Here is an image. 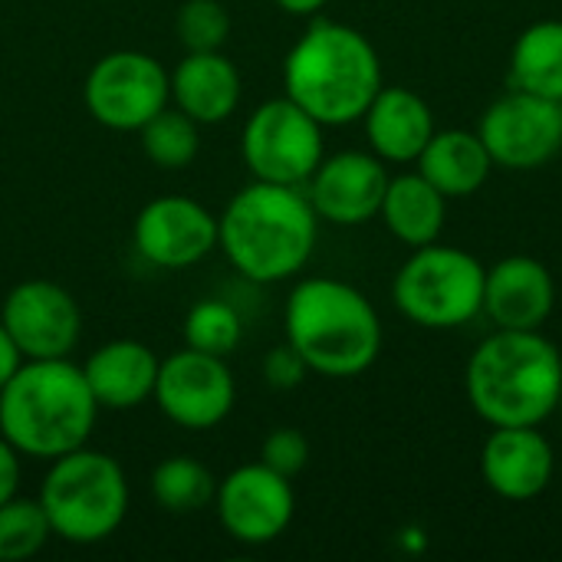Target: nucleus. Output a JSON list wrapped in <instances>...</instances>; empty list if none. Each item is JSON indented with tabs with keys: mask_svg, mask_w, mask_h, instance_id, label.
<instances>
[{
	"mask_svg": "<svg viewBox=\"0 0 562 562\" xmlns=\"http://www.w3.org/2000/svg\"><path fill=\"white\" fill-rule=\"evenodd\" d=\"M214 494H217V477L198 458L175 454L151 471V497L168 514L178 517L198 514L207 504H214Z\"/></svg>",
	"mask_w": 562,
	"mask_h": 562,
	"instance_id": "obj_24",
	"label": "nucleus"
},
{
	"mask_svg": "<svg viewBox=\"0 0 562 562\" xmlns=\"http://www.w3.org/2000/svg\"><path fill=\"white\" fill-rule=\"evenodd\" d=\"M132 240L135 250L161 270L194 267L217 247V217L194 198L165 194L138 211Z\"/></svg>",
	"mask_w": 562,
	"mask_h": 562,
	"instance_id": "obj_15",
	"label": "nucleus"
},
{
	"mask_svg": "<svg viewBox=\"0 0 562 562\" xmlns=\"http://www.w3.org/2000/svg\"><path fill=\"white\" fill-rule=\"evenodd\" d=\"M20 362H23V356H20V349H16V342L10 339V333L3 329V323H0V389L10 382V375L20 369Z\"/></svg>",
	"mask_w": 562,
	"mask_h": 562,
	"instance_id": "obj_32",
	"label": "nucleus"
},
{
	"mask_svg": "<svg viewBox=\"0 0 562 562\" xmlns=\"http://www.w3.org/2000/svg\"><path fill=\"white\" fill-rule=\"evenodd\" d=\"M214 507L231 540L244 547H267L293 524L296 494L290 477L257 461L234 468L224 481H217Z\"/></svg>",
	"mask_w": 562,
	"mask_h": 562,
	"instance_id": "obj_11",
	"label": "nucleus"
},
{
	"mask_svg": "<svg viewBox=\"0 0 562 562\" xmlns=\"http://www.w3.org/2000/svg\"><path fill=\"white\" fill-rule=\"evenodd\" d=\"M184 346L207 352V356H221L227 359L240 339H244V323L237 316V310L224 300H201L188 310L184 316Z\"/></svg>",
	"mask_w": 562,
	"mask_h": 562,
	"instance_id": "obj_26",
	"label": "nucleus"
},
{
	"mask_svg": "<svg viewBox=\"0 0 562 562\" xmlns=\"http://www.w3.org/2000/svg\"><path fill=\"white\" fill-rule=\"evenodd\" d=\"M510 89L562 102V20L547 16L520 30L507 63Z\"/></svg>",
	"mask_w": 562,
	"mask_h": 562,
	"instance_id": "obj_23",
	"label": "nucleus"
},
{
	"mask_svg": "<svg viewBox=\"0 0 562 562\" xmlns=\"http://www.w3.org/2000/svg\"><path fill=\"white\" fill-rule=\"evenodd\" d=\"M151 398L178 428L207 431L231 415L237 385L221 356L181 349L161 359Z\"/></svg>",
	"mask_w": 562,
	"mask_h": 562,
	"instance_id": "obj_12",
	"label": "nucleus"
},
{
	"mask_svg": "<svg viewBox=\"0 0 562 562\" xmlns=\"http://www.w3.org/2000/svg\"><path fill=\"white\" fill-rule=\"evenodd\" d=\"M359 122L366 128L369 151L385 165H415L438 132L431 102L408 86H382Z\"/></svg>",
	"mask_w": 562,
	"mask_h": 562,
	"instance_id": "obj_18",
	"label": "nucleus"
},
{
	"mask_svg": "<svg viewBox=\"0 0 562 562\" xmlns=\"http://www.w3.org/2000/svg\"><path fill=\"white\" fill-rule=\"evenodd\" d=\"M142 148L145 158L165 171H178L188 168L198 158L201 148V135H198V122L191 115H184L178 105L175 109H161L158 115H151L142 128Z\"/></svg>",
	"mask_w": 562,
	"mask_h": 562,
	"instance_id": "obj_25",
	"label": "nucleus"
},
{
	"mask_svg": "<svg viewBox=\"0 0 562 562\" xmlns=\"http://www.w3.org/2000/svg\"><path fill=\"white\" fill-rule=\"evenodd\" d=\"M310 375V366L306 359L290 346H273L267 356H263V379L270 389H280V392H290V389H300Z\"/></svg>",
	"mask_w": 562,
	"mask_h": 562,
	"instance_id": "obj_30",
	"label": "nucleus"
},
{
	"mask_svg": "<svg viewBox=\"0 0 562 562\" xmlns=\"http://www.w3.org/2000/svg\"><path fill=\"white\" fill-rule=\"evenodd\" d=\"M557 306L553 270L530 254H510L487 267L484 316L494 329H543Z\"/></svg>",
	"mask_w": 562,
	"mask_h": 562,
	"instance_id": "obj_17",
	"label": "nucleus"
},
{
	"mask_svg": "<svg viewBox=\"0 0 562 562\" xmlns=\"http://www.w3.org/2000/svg\"><path fill=\"white\" fill-rule=\"evenodd\" d=\"M260 461L283 474V477H296L306 464H310V441L300 428H273L267 438H263V448H260Z\"/></svg>",
	"mask_w": 562,
	"mask_h": 562,
	"instance_id": "obj_29",
	"label": "nucleus"
},
{
	"mask_svg": "<svg viewBox=\"0 0 562 562\" xmlns=\"http://www.w3.org/2000/svg\"><path fill=\"white\" fill-rule=\"evenodd\" d=\"M326 125H319L290 95L257 105L240 135V155L254 181L306 188L326 158Z\"/></svg>",
	"mask_w": 562,
	"mask_h": 562,
	"instance_id": "obj_8",
	"label": "nucleus"
},
{
	"mask_svg": "<svg viewBox=\"0 0 562 562\" xmlns=\"http://www.w3.org/2000/svg\"><path fill=\"white\" fill-rule=\"evenodd\" d=\"M389 178V165L375 151L346 148L326 155L303 191L319 221L336 227H362L379 217Z\"/></svg>",
	"mask_w": 562,
	"mask_h": 562,
	"instance_id": "obj_14",
	"label": "nucleus"
},
{
	"mask_svg": "<svg viewBox=\"0 0 562 562\" xmlns=\"http://www.w3.org/2000/svg\"><path fill=\"white\" fill-rule=\"evenodd\" d=\"M464 395L487 428L547 425L562 405V352L543 329H494L464 366Z\"/></svg>",
	"mask_w": 562,
	"mask_h": 562,
	"instance_id": "obj_1",
	"label": "nucleus"
},
{
	"mask_svg": "<svg viewBox=\"0 0 562 562\" xmlns=\"http://www.w3.org/2000/svg\"><path fill=\"white\" fill-rule=\"evenodd\" d=\"M283 329L310 372L326 379H356L369 372L385 346L375 303L359 286L336 277L300 280L290 290Z\"/></svg>",
	"mask_w": 562,
	"mask_h": 562,
	"instance_id": "obj_4",
	"label": "nucleus"
},
{
	"mask_svg": "<svg viewBox=\"0 0 562 562\" xmlns=\"http://www.w3.org/2000/svg\"><path fill=\"white\" fill-rule=\"evenodd\" d=\"M280 10L293 13V16H316L329 0H273Z\"/></svg>",
	"mask_w": 562,
	"mask_h": 562,
	"instance_id": "obj_33",
	"label": "nucleus"
},
{
	"mask_svg": "<svg viewBox=\"0 0 562 562\" xmlns=\"http://www.w3.org/2000/svg\"><path fill=\"white\" fill-rule=\"evenodd\" d=\"M484 280L481 257L435 240L408 250L392 277V303L412 326L451 333L484 316Z\"/></svg>",
	"mask_w": 562,
	"mask_h": 562,
	"instance_id": "obj_7",
	"label": "nucleus"
},
{
	"mask_svg": "<svg viewBox=\"0 0 562 562\" xmlns=\"http://www.w3.org/2000/svg\"><path fill=\"white\" fill-rule=\"evenodd\" d=\"M171 102L198 125H221L240 105V72L221 53H188L171 72Z\"/></svg>",
	"mask_w": 562,
	"mask_h": 562,
	"instance_id": "obj_20",
	"label": "nucleus"
},
{
	"mask_svg": "<svg viewBox=\"0 0 562 562\" xmlns=\"http://www.w3.org/2000/svg\"><path fill=\"white\" fill-rule=\"evenodd\" d=\"M36 501L46 510L53 537L92 547L122 527L128 514V481L115 458L82 445L49 461Z\"/></svg>",
	"mask_w": 562,
	"mask_h": 562,
	"instance_id": "obj_6",
	"label": "nucleus"
},
{
	"mask_svg": "<svg viewBox=\"0 0 562 562\" xmlns=\"http://www.w3.org/2000/svg\"><path fill=\"white\" fill-rule=\"evenodd\" d=\"M158 366H161L158 356L145 342L115 339V342L99 346L86 359L82 375H86L89 392L99 402V408L128 412L155 395Z\"/></svg>",
	"mask_w": 562,
	"mask_h": 562,
	"instance_id": "obj_19",
	"label": "nucleus"
},
{
	"mask_svg": "<svg viewBox=\"0 0 562 562\" xmlns=\"http://www.w3.org/2000/svg\"><path fill=\"white\" fill-rule=\"evenodd\" d=\"M49 537L53 527L40 501H23L13 494L0 504V562H23L36 557Z\"/></svg>",
	"mask_w": 562,
	"mask_h": 562,
	"instance_id": "obj_27",
	"label": "nucleus"
},
{
	"mask_svg": "<svg viewBox=\"0 0 562 562\" xmlns=\"http://www.w3.org/2000/svg\"><path fill=\"white\" fill-rule=\"evenodd\" d=\"M415 168L448 198L464 201L474 198L494 175V158L484 148L477 128H438Z\"/></svg>",
	"mask_w": 562,
	"mask_h": 562,
	"instance_id": "obj_21",
	"label": "nucleus"
},
{
	"mask_svg": "<svg viewBox=\"0 0 562 562\" xmlns=\"http://www.w3.org/2000/svg\"><path fill=\"white\" fill-rule=\"evenodd\" d=\"M20 484V451L0 435V504L16 494Z\"/></svg>",
	"mask_w": 562,
	"mask_h": 562,
	"instance_id": "obj_31",
	"label": "nucleus"
},
{
	"mask_svg": "<svg viewBox=\"0 0 562 562\" xmlns=\"http://www.w3.org/2000/svg\"><path fill=\"white\" fill-rule=\"evenodd\" d=\"M319 217L303 188L254 181L217 217V247L254 283H283L306 270L316 254Z\"/></svg>",
	"mask_w": 562,
	"mask_h": 562,
	"instance_id": "obj_2",
	"label": "nucleus"
},
{
	"mask_svg": "<svg viewBox=\"0 0 562 562\" xmlns=\"http://www.w3.org/2000/svg\"><path fill=\"white\" fill-rule=\"evenodd\" d=\"M99 402L69 359H23L0 389V435L26 458L53 461L82 448Z\"/></svg>",
	"mask_w": 562,
	"mask_h": 562,
	"instance_id": "obj_5",
	"label": "nucleus"
},
{
	"mask_svg": "<svg viewBox=\"0 0 562 562\" xmlns=\"http://www.w3.org/2000/svg\"><path fill=\"white\" fill-rule=\"evenodd\" d=\"M557 474L553 441L543 425L491 428L481 445V477L487 491L507 504H530L547 494Z\"/></svg>",
	"mask_w": 562,
	"mask_h": 562,
	"instance_id": "obj_16",
	"label": "nucleus"
},
{
	"mask_svg": "<svg viewBox=\"0 0 562 562\" xmlns=\"http://www.w3.org/2000/svg\"><path fill=\"white\" fill-rule=\"evenodd\" d=\"M379 217L398 244L415 250L441 240L448 227V198L418 168H412L389 178Z\"/></svg>",
	"mask_w": 562,
	"mask_h": 562,
	"instance_id": "obj_22",
	"label": "nucleus"
},
{
	"mask_svg": "<svg viewBox=\"0 0 562 562\" xmlns=\"http://www.w3.org/2000/svg\"><path fill=\"white\" fill-rule=\"evenodd\" d=\"M82 95L99 125L112 132H138L171 102V82L155 56L115 49L89 69Z\"/></svg>",
	"mask_w": 562,
	"mask_h": 562,
	"instance_id": "obj_10",
	"label": "nucleus"
},
{
	"mask_svg": "<svg viewBox=\"0 0 562 562\" xmlns=\"http://www.w3.org/2000/svg\"><path fill=\"white\" fill-rule=\"evenodd\" d=\"M382 86L385 69L375 43L339 20L316 16L283 59V95L326 128L359 122Z\"/></svg>",
	"mask_w": 562,
	"mask_h": 562,
	"instance_id": "obj_3",
	"label": "nucleus"
},
{
	"mask_svg": "<svg viewBox=\"0 0 562 562\" xmlns=\"http://www.w3.org/2000/svg\"><path fill=\"white\" fill-rule=\"evenodd\" d=\"M0 323L23 359H69L82 336L79 303L53 280L16 283L3 300Z\"/></svg>",
	"mask_w": 562,
	"mask_h": 562,
	"instance_id": "obj_13",
	"label": "nucleus"
},
{
	"mask_svg": "<svg viewBox=\"0 0 562 562\" xmlns=\"http://www.w3.org/2000/svg\"><path fill=\"white\" fill-rule=\"evenodd\" d=\"M175 33L188 53L221 49L231 36V13L221 0H184L175 16Z\"/></svg>",
	"mask_w": 562,
	"mask_h": 562,
	"instance_id": "obj_28",
	"label": "nucleus"
},
{
	"mask_svg": "<svg viewBox=\"0 0 562 562\" xmlns=\"http://www.w3.org/2000/svg\"><path fill=\"white\" fill-rule=\"evenodd\" d=\"M477 135L497 168L537 171L562 151V102L507 89L481 112Z\"/></svg>",
	"mask_w": 562,
	"mask_h": 562,
	"instance_id": "obj_9",
	"label": "nucleus"
}]
</instances>
